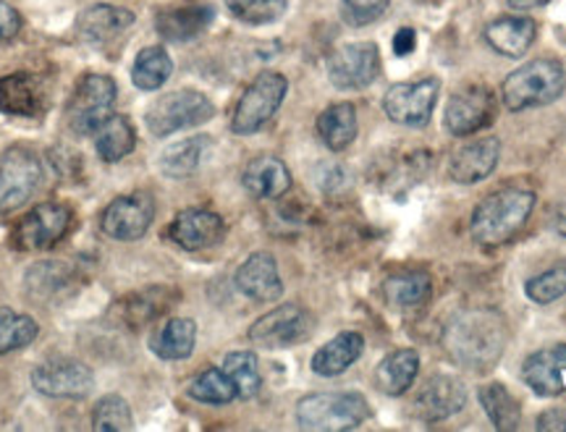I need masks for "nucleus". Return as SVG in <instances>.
I'll return each mask as SVG.
<instances>
[{
  "label": "nucleus",
  "instance_id": "nucleus-1",
  "mask_svg": "<svg viewBox=\"0 0 566 432\" xmlns=\"http://www.w3.org/2000/svg\"><path fill=\"white\" fill-rule=\"evenodd\" d=\"M506 344V325L495 312H467L443 333V346L467 370H488L499 362Z\"/></svg>",
  "mask_w": 566,
  "mask_h": 432
},
{
  "label": "nucleus",
  "instance_id": "nucleus-2",
  "mask_svg": "<svg viewBox=\"0 0 566 432\" xmlns=\"http://www.w3.org/2000/svg\"><path fill=\"white\" fill-rule=\"evenodd\" d=\"M535 210V191L506 187L488 194L472 212L470 233L480 246H501L530 221Z\"/></svg>",
  "mask_w": 566,
  "mask_h": 432
},
{
  "label": "nucleus",
  "instance_id": "nucleus-3",
  "mask_svg": "<svg viewBox=\"0 0 566 432\" xmlns=\"http://www.w3.org/2000/svg\"><path fill=\"white\" fill-rule=\"evenodd\" d=\"M564 89L566 71L562 61L535 59L506 76L504 87H501V101L512 113H522L556 103L564 95Z\"/></svg>",
  "mask_w": 566,
  "mask_h": 432
},
{
  "label": "nucleus",
  "instance_id": "nucleus-4",
  "mask_svg": "<svg viewBox=\"0 0 566 432\" xmlns=\"http://www.w3.org/2000/svg\"><path fill=\"white\" fill-rule=\"evenodd\" d=\"M370 414V403L357 391L310 393L296 403V422H300L302 430L313 432L354 430Z\"/></svg>",
  "mask_w": 566,
  "mask_h": 432
},
{
  "label": "nucleus",
  "instance_id": "nucleus-5",
  "mask_svg": "<svg viewBox=\"0 0 566 432\" xmlns=\"http://www.w3.org/2000/svg\"><path fill=\"white\" fill-rule=\"evenodd\" d=\"M216 116V105L197 89H176L155 101L145 113V124L155 137H171Z\"/></svg>",
  "mask_w": 566,
  "mask_h": 432
},
{
  "label": "nucleus",
  "instance_id": "nucleus-6",
  "mask_svg": "<svg viewBox=\"0 0 566 432\" xmlns=\"http://www.w3.org/2000/svg\"><path fill=\"white\" fill-rule=\"evenodd\" d=\"M116 82L108 74H87L76 84L66 108L69 129L76 137H95L101 126L113 116L116 105Z\"/></svg>",
  "mask_w": 566,
  "mask_h": 432
},
{
  "label": "nucleus",
  "instance_id": "nucleus-7",
  "mask_svg": "<svg viewBox=\"0 0 566 432\" xmlns=\"http://www.w3.org/2000/svg\"><path fill=\"white\" fill-rule=\"evenodd\" d=\"M286 92L289 82L279 71H263V74L254 76V82L244 89L237 108H233L231 131L239 134V137H247V134H258L260 129H265L268 122L279 113Z\"/></svg>",
  "mask_w": 566,
  "mask_h": 432
},
{
  "label": "nucleus",
  "instance_id": "nucleus-8",
  "mask_svg": "<svg viewBox=\"0 0 566 432\" xmlns=\"http://www.w3.org/2000/svg\"><path fill=\"white\" fill-rule=\"evenodd\" d=\"M42 162L30 147H9L0 155V215L19 210L38 194Z\"/></svg>",
  "mask_w": 566,
  "mask_h": 432
},
{
  "label": "nucleus",
  "instance_id": "nucleus-9",
  "mask_svg": "<svg viewBox=\"0 0 566 432\" xmlns=\"http://www.w3.org/2000/svg\"><path fill=\"white\" fill-rule=\"evenodd\" d=\"M74 221V212L61 202H42L32 208L13 229V250L21 252H40L51 250L66 236Z\"/></svg>",
  "mask_w": 566,
  "mask_h": 432
},
{
  "label": "nucleus",
  "instance_id": "nucleus-10",
  "mask_svg": "<svg viewBox=\"0 0 566 432\" xmlns=\"http://www.w3.org/2000/svg\"><path fill=\"white\" fill-rule=\"evenodd\" d=\"M32 388L48 399H87L95 388V375L80 359L53 357L32 370Z\"/></svg>",
  "mask_w": 566,
  "mask_h": 432
},
{
  "label": "nucleus",
  "instance_id": "nucleus-11",
  "mask_svg": "<svg viewBox=\"0 0 566 432\" xmlns=\"http://www.w3.org/2000/svg\"><path fill=\"white\" fill-rule=\"evenodd\" d=\"M438 95H441L438 80L401 82L388 87L384 97V110L394 124L409 126V129H422L433 118Z\"/></svg>",
  "mask_w": 566,
  "mask_h": 432
},
{
  "label": "nucleus",
  "instance_id": "nucleus-12",
  "mask_svg": "<svg viewBox=\"0 0 566 432\" xmlns=\"http://www.w3.org/2000/svg\"><path fill=\"white\" fill-rule=\"evenodd\" d=\"M380 76V51L375 42H349L328 59V80L334 87L354 92L375 84Z\"/></svg>",
  "mask_w": 566,
  "mask_h": 432
},
{
  "label": "nucleus",
  "instance_id": "nucleus-13",
  "mask_svg": "<svg viewBox=\"0 0 566 432\" xmlns=\"http://www.w3.org/2000/svg\"><path fill=\"white\" fill-rule=\"evenodd\" d=\"M495 118V101L493 92L480 84L472 87L457 89L449 97L443 110V126L446 131L454 134V137H470V134L483 131L485 126H491Z\"/></svg>",
  "mask_w": 566,
  "mask_h": 432
},
{
  "label": "nucleus",
  "instance_id": "nucleus-14",
  "mask_svg": "<svg viewBox=\"0 0 566 432\" xmlns=\"http://www.w3.org/2000/svg\"><path fill=\"white\" fill-rule=\"evenodd\" d=\"M155 221V202L145 191L116 197L101 215V229L105 236L116 242H137Z\"/></svg>",
  "mask_w": 566,
  "mask_h": 432
},
{
  "label": "nucleus",
  "instance_id": "nucleus-15",
  "mask_svg": "<svg viewBox=\"0 0 566 432\" xmlns=\"http://www.w3.org/2000/svg\"><path fill=\"white\" fill-rule=\"evenodd\" d=\"M313 328V317L300 304H283L252 323L250 341L265 349H283V346L302 344Z\"/></svg>",
  "mask_w": 566,
  "mask_h": 432
},
{
  "label": "nucleus",
  "instance_id": "nucleus-16",
  "mask_svg": "<svg viewBox=\"0 0 566 432\" xmlns=\"http://www.w3.org/2000/svg\"><path fill=\"white\" fill-rule=\"evenodd\" d=\"M226 236V223L218 212L205 208H187L168 225V239L187 252L210 250L221 244Z\"/></svg>",
  "mask_w": 566,
  "mask_h": 432
},
{
  "label": "nucleus",
  "instance_id": "nucleus-17",
  "mask_svg": "<svg viewBox=\"0 0 566 432\" xmlns=\"http://www.w3.org/2000/svg\"><path fill=\"white\" fill-rule=\"evenodd\" d=\"M48 110V87L30 71L0 76V113L11 118H38Z\"/></svg>",
  "mask_w": 566,
  "mask_h": 432
},
{
  "label": "nucleus",
  "instance_id": "nucleus-18",
  "mask_svg": "<svg viewBox=\"0 0 566 432\" xmlns=\"http://www.w3.org/2000/svg\"><path fill=\"white\" fill-rule=\"evenodd\" d=\"M216 21V9L205 0H184L168 6L155 19V30L166 42H192L210 30Z\"/></svg>",
  "mask_w": 566,
  "mask_h": 432
},
{
  "label": "nucleus",
  "instance_id": "nucleus-19",
  "mask_svg": "<svg viewBox=\"0 0 566 432\" xmlns=\"http://www.w3.org/2000/svg\"><path fill=\"white\" fill-rule=\"evenodd\" d=\"M134 24V13L122 6H90L76 19V40L87 48H108Z\"/></svg>",
  "mask_w": 566,
  "mask_h": 432
},
{
  "label": "nucleus",
  "instance_id": "nucleus-20",
  "mask_svg": "<svg viewBox=\"0 0 566 432\" xmlns=\"http://www.w3.org/2000/svg\"><path fill=\"white\" fill-rule=\"evenodd\" d=\"M501 158V141L495 137H480L472 141L459 145L449 158V176L451 181L464 183H478L488 179L495 171Z\"/></svg>",
  "mask_w": 566,
  "mask_h": 432
},
{
  "label": "nucleus",
  "instance_id": "nucleus-21",
  "mask_svg": "<svg viewBox=\"0 0 566 432\" xmlns=\"http://www.w3.org/2000/svg\"><path fill=\"white\" fill-rule=\"evenodd\" d=\"M464 403H467L464 382L459 378H451V375H436V378H430L420 388L412 409L420 420L438 422V420H449V417L462 412Z\"/></svg>",
  "mask_w": 566,
  "mask_h": 432
},
{
  "label": "nucleus",
  "instance_id": "nucleus-22",
  "mask_svg": "<svg viewBox=\"0 0 566 432\" xmlns=\"http://www.w3.org/2000/svg\"><path fill=\"white\" fill-rule=\"evenodd\" d=\"M237 288L247 296V299L258 304H271L275 299H281L283 281L279 273V262H275L273 254H250L237 271Z\"/></svg>",
  "mask_w": 566,
  "mask_h": 432
},
{
  "label": "nucleus",
  "instance_id": "nucleus-23",
  "mask_svg": "<svg viewBox=\"0 0 566 432\" xmlns=\"http://www.w3.org/2000/svg\"><path fill=\"white\" fill-rule=\"evenodd\" d=\"M522 378L535 396L554 399L566 393V344L535 351L522 365Z\"/></svg>",
  "mask_w": 566,
  "mask_h": 432
},
{
  "label": "nucleus",
  "instance_id": "nucleus-24",
  "mask_svg": "<svg viewBox=\"0 0 566 432\" xmlns=\"http://www.w3.org/2000/svg\"><path fill=\"white\" fill-rule=\"evenodd\" d=\"M384 299L396 312L420 309L433 296V281L424 271H396L380 286Z\"/></svg>",
  "mask_w": 566,
  "mask_h": 432
},
{
  "label": "nucleus",
  "instance_id": "nucleus-25",
  "mask_svg": "<svg viewBox=\"0 0 566 432\" xmlns=\"http://www.w3.org/2000/svg\"><path fill=\"white\" fill-rule=\"evenodd\" d=\"M242 183L258 200H279L292 189V173H289L286 162L275 155H260L247 166Z\"/></svg>",
  "mask_w": 566,
  "mask_h": 432
},
{
  "label": "nucleus",
  "instance_id": "nucleus-26",
  "mask_svg": "<svg viewBox=\"0 0 566 432\" xmlns=\"http://www.w3.org/2000/svg\"><path fill=\"white\" fill-rule=\"evenodd\" d=\"M537 27L527 17H501L485 27V42L506 59H522L533 48Z\"/></svg>",
  "mask_w": 566,
  "mask_h": 432
},
{
  "label": "nucleus",
  "instance_id": "nucleus-27",
  "mask_svg": "<svg viewBox=\"0 0 566 432\" xmlns=\"http://www.w3.org/2000/svg\"><path fill=\"white\" fill-rule=\"evenodd\" d=\"M365 338L357 330H344L328 344L321 346L313 357V372L321 378H338L363 357Z\"/></svg>",
  "mask_w": 566,
  "mask_h": 432
},
{
  "label": "nucleus",
  "instance_id": "nucleus-28",
  "mask_svg": "<svg viewBox=\"0 0 566 432\" xmlns=\"http://www.w3.org/2000/svg\"><path fill=\"white\" fill-rule=\"evenodd\" d=\"M179 302V292L171 286H147L142 292H134L122 302V317L129 328H142L153 323L155 317L166 315L174 304Z\"/></svg>",
  "mask_w": 566,
  "mask_h": 432
},
{
  "label": "nucleus",
  "instance_id": "nucleus-29",
  "mask_svg": "<svg viewBox=\"0 0 566 432\" xmlns=\"http://www.w3.org/2000/svg\"><path fill=\"white\" fill-rule=\"evenodd\" d=\"M357 108L352 103H336L328 105L315 122L317 137L331 152H344L357 139Z\"/></svg>",
  "mask_w": 566,
  "mask_h": 432
},
{
  "label": "nucleus",
  "instance_id": "nucleus-30",
  "mask_svg": "<svg viewBox=\"0 0 566 432\" xmlns=\"http://www.w3.org/2000/svg\"><path fill=\"white\" fill-rule=\"evenodd\" d=\"M420 372V354L415 349H396L375 370V386L386 396H405Z\"/></svg>",
  "mask_w": 566,
  "mask_h": 432
},
{
  "label": "nucleus",
  "instance_id": "nucleus-31",
  "mask_svg": "<svg viewBox=\"0 0 566 432\" xmlns=\"http://www.w3.org/2000/svg\"><path fill=\"white\" fill-rule=\"evenodd\" d=\"M197 344V325L189 317H171L160 330L153 333L150 349L155 357L166 362H179V359L192 357Z\"/></svg>",
  "mask_w": 566,
  "mask_h": 432
},
{
  "label": "nucleus",
  "instance_id": "nucleus-32",
  "mask_svg": "<svg viewBox=\"0 0 566 432\" xmlns=\"http://www.w3.org/2000/svg\"><path fill=\"white\" fill-rule=\"evenodd\" d=\"M71 283H74V273L69 271V265L53 260L38 262V265H32L24 275L27 294H30L34 302L61 299L63 294L71 292Z\"/></svg>",
  "mask_w": 566,
  "mask_h": 432
},
{
  "label": "nucleus",
  "instance_id": "nucleus-33",
  "mask_svg": "<svg viewBox=\"0 0 566 432\" xmlns=\"http://www.w3.org/2000/svg\"><path fill=\"white\" fill-rule=\"evenodd\" d=\"M208 147L210 139L202 137V134L200 137L174 141V145H168L166 150L160 152V171L171 176V179H187V176H192L197 168H200Z\"/></svg>",
  "mask_w": 566,
  "mask_h": 432
},
{
  "label": "nucleus",
  "instance_id": "nucleus-34",
  "mask_svg": "<svg viewBox=\"0 0 566 432\" xmlns=\"http://www.w3.org/2000/svg\"><path fill=\"white\" fill-rule=\"evenodd\" d=\"M174 74V61L171 55L166 53V48L150 45L142 48L137 53V61L132 66V82L134 87L142 92H155L160 89L163 84L171 80Z\"/></svg>",
  "mask_w": 566,
  "mask_h": 432
},
{
  "label": "nucleus",
  "instance_id": "nucleus-35",
  "mask_svg": "<svg viewBox=\"0 0 566 432\" xmlns=\"http://www.w3.org/2000/svg\"><path fill=\"white\" fill-rule=\"evenodd\" d=\"M95 147L101 160L105 162H118L126 155L134 152L137 147V134L126 116H111L108 122L101 126V131L95 134Z\"/></svg>",
  "mask_w": 566,
  "mask_h": 432
},
{
  "label": "nucleus",
  "instance_id": "nucleus-36",
  "mask_svg": "<svg viewBox=\"0 0 566 432\" xmlns=\"http://www.w3.org/2000/svg\"><path fill=\"white\" fill-rule=\"evenodd\" d=\"M478 399L483 403L488 420L493 422L495 430L512 432L520 428V414H522L520 401H516L504 386H499V382H488V386H483L478 391Z\"/></svg>",
  "mask_w": 566,
  "mask_h": 432
},
{
  "label": "nucleus",
  "instance_id": "nucleus-37",
  "mask_svg": "<svg viewBox=\"0 0 566 432\" xmlns=\"http://www.w3.org/2000/svg\"><path fill=\"white\" fill-rule=\"evenodd\" d=\"M189 396H192L195 401L212 403V407H223V403L239 399L237 386H233V380L223 367H208V370L197 375V378L189 382Z\"/></svg>",
  "mask_w": 566,
  "mask_h": 432
},
{
  "label": "nucleus",
  "instance_id": "nucleus-38",
  "mask_svg": "<svg viewBox=\"0 0 566 432\" xmlns=\"http://www.w3.org/2000/svg\"><path fill=\"white\" fill-rule=\"evenodd\" d=\"M40 336L38 320L9 307H0V357L24 349Z\"/></svg>",
  "mask_w": 566,
  "mask_h": 432
},
{
  "label": "nucleus",
  "instance_id": "nucleus-39",
  "mask_svg": "<svg viewBox=\"0 0 566 432\" xmlns=\"http://www.w3.org/2000/svg\"><path fill=\"white\" fill-rule=\"evenodd\" d=\"M223 370L229 372V378L237 386L239 399H252L258 396L260 386H263V378H260L258 357L252 351H231L226 354Z\"/></svg>",
  "mask_w": 566,
  "mask_h": 432
},
{
  "label": "nucleus",
  "instance_id": "nucleus-40",
  "mask_svg": "<svg viewBox=\"0 0 566 432\" xmlns=\"http://www.w3.org/2000/svg\"><path fill=\"white\" fill-rule=\"evenodd\" d=\"M226 9L231 11L233 19L244 24L263 27L279 21L289 9V0H226Z\"/></svg>",
  "mask_w": 566,
  "mask_h": 432
},
{
  "label": "nucleus",
  "instance_id": "nucleus-41",
  "mask_svg": "<svg viewBox=\"0 0 566 432\" xmlns=\"http://www.w3.org/2000/svg\"><path fill=\"white\" fill-rule=\"evenodd\" d=\"M132 409L126 399L118 393L103 396L101 401L95 403V414H92V428L101 432H122L132 430Z\"/></svg>",
  "mask_w": 566,
  "mask_h": 432
},
{
  "label": "nucleus",
  "instance_id": "nucleus-42",
  "mask_svg": "<svg viewBox=\"0 0 566 432\" xmlns=\"http://www.w3.org/2000/svg\"><path fill=\"white\" fill-rule=\"evenodd\" d=\"M525 294L535 304H551L566 294V260L556 262L546 273L535 275L525 283Z\"/></svg>",
  "mask_w": 566,
  "mask_h": 432
},
{
  "label": "nucleus",
  "instance_id": "nucleus-43",
  "mask_svg": "<svg viewBox=\"0 0 566 432\" xmlns=\"http://www.w3.org/2000/svg\"><path fill=\"white\" fill-rule=\"evenodd\" d=\"M391 0H342V17L349 27H367L388 11Z\"/></svg>",
  "mask_w": 566,
  "mask_h": 432
},
{
  "label": "nucleus",
  "instance_id": "nucleus-44",
  "mask_svg": "<svg viewBox=\"0 0 566 432\" xmlns=\"http://www.w3.org/2000/svg\"><path fill=\"white\" fill-rule=\"evenodd\" d=\"M21 32V13L11 3L0 0V45L11 42Z\"/></svg>",
  "mask_w": 566,
  "mask_h": 432
},
{
  "label": "nucleus",
  "instance_id": "nucleus-45",
  "mask_svg": "<svg viewBox=\"0 0 566 432\" xmlns=\"http://www.w3.org/2000/svg\"><path fill=\"white\" fill-rule=\"evenodd\" d=\"M537 430L541 432H566V409H548L537 417Z\"/></svg>",
  "mask_w": 566,
  "mask_h": 432
},
{
  "label": "nucleus",
  "instance_id": "nucleus-46",
  "mask_svg": "<svg viewBox=\"0 0 566 432\" xmlns=\"http://www.w3.org/2000/svg\"><path fill=\"white\" fill-rule=\"evenodd\" d=\"M415 48H417L415 30H412V27H401V30L396 32V38H394V53L405 59V55L415 53Z\"/></svg>",
  "mask_w": 566,
  "mask_h": 432
},
{
  "label": "nucleus",
  "instance_id": "nucleus-47",
  "mask_svg": "<svg viewBox=\"0 0 566 432\" xmlns=\"http://www.w3.org/2000/svg\"><path fill=\"white\" fill-rule=\"evenodd\" d=\"M546 0H509V6L516 11H530V9H537V6H543Z\"/></svg>",
  "mask_w": 566,
  "mask_h": 432
},
{
  "label": "nucleus",
  "instance_id": "nucleus-48",
  "mask_svg": "<svg viewBox=\"0 0 566 432\" xmlns=\"http://www.w3.org/2000/svg\"><path fill=\"white\" fill-rule=\"evenodd\" d=\"M556 231L562 233V236H566V208L558 210V215H556Z\"/></svg>",
  "mask_w": 566,
  "mask_h": 432
}]
</instances>
